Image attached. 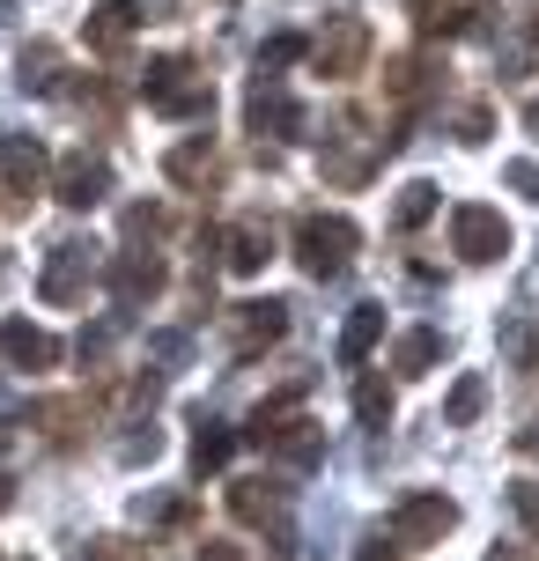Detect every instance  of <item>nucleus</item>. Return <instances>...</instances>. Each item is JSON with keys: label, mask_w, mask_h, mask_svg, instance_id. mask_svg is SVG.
Instances as JSON below:
<instances>
[{"label": "nucleus", "mask_w": 539, "mask_h": 561, "mask_svg": "<svg viewBox=\"0 0 539 561\" xmlns=\"http://www.w3.org/2000/svg\"><path fill=\"white\" fill-rule=\"evenodd\" d=\"M525 134H539V96H532V104H525Z\"/></svg>", "instance_id": "obj_29"}, {"label": "nucleus", "mask_w": 539, "mask_h": 561, "mask_svg": "<svg viewBox=\"0 0 539 561\" xmlns=\"http://www.w3.org/2000/svg\"><path fill=\"white\" fill-rule=\"evenodd\" d=\"M23 89H37V96H53V89H59V53H53V45H30V53H23Z\"/></svg>", "instance_id": "obj_22"}, {"label": "nucleus", "mask_w": 539, "mask_h": 561, "mask_svg": "<svg viewBox=\"0 0 539 561\" xmlns=\"http://www.w3.org/2000/svg\"><path fill=\"white\" fill-rule=\"evenodd\" d=\"M163 280H171V274H163V259H156V252H118L112 259V296L126 310L156 304V296H163Z\"/></svg>", "instance_id": "obj_7"}, {"label": "nucleus", "mask_w": 539, "mask_h": 561, "mask_svg": "<svg viewBox=\"0 0 539 561\" xmlns=\"http://www.w3.org/2000/svg\"><path fill=\"white\" fill-rule=\"evenodd\" d=\"M451 525H458L451 495H406V503L392 510V547H436Z\"/></svg>", "instance_id": "obj_5"}, {"label": "nucleus", "mask_w": 539, "mask_h": 561, "mask_svg": "<svg viewBox=\"0 0 539 561\" xmlns=\"http://www.w3.org/2000/svg\"><path fill=\"white\" fill-rule=\"evenodd\" d=\"M363 59H369V23H363V15H333V23L318 30L311 67L325 75V82H347V75H363Z\"/></svg>", "instance_id": "obj_4"}, {"label": "nucleus", "mask_w": 539, "mask_h": 561, "mask_svg": "<svg viewBox=\"0 0 539 561\" xmlns=\"http://www.w3.org/2000/svg\"><path fill=\"white\" fill-rule=\"evenodd\" d=\"M436 199H444V193H436L428 178H414V185H399V207H392V222H399V229H422L428 215H436Z\"/></svg>", "instance_id": "obj_19"}, {"label": "nucleus", "mask_w": 539, "mask_h": 561, "mask_svg": "<svg viewBox=\"0 0 539 561\" xmlns=\"http://www.w3.org/2000/svg\"><path fill=\"white\" fill-rule=\"evenodd\" d=\"M288 333V304H237V355H259Z\"/></svg>", "instance_id": "obj_12"}, {"label": "nucleus", "mask_w": 539, "mask_h": 561, "mask_svg": "<svg viewBox=\"0 0 539 561\" xmlns=\"http://www.w3.org/2000/svg\"><path fill=\"white\" fill-rule=\"evenodd\" d=\"M96 561H118V539H104V547H96Z\"/></svg>", "instance_id": "obj_30"}, {"label": "nucleus", "mask_w": 539, "mask_h": 561, "mask_svg": "<svg viewBox=\"0 0 539 561\" xmlns=\"http://www.w3.org/2000/svg\"><path fill=\"white\" fill-rule=\"evenodd\" d=\"M193 561H244V554H237V547H229V539H207V547H199Z\"/></svg>", "instance_id": "obj_27"}, {"label": "nucleus", "mask_w": 539, "mask_h": 561, "mask_svg": "<svg viewBox=\"0 0 539 561\" xmlns=\"http://www.w3.org/2000/svg\"><path fill=\"white\" fill-rule=\"evenodd\" d=\"M0 178H8V207H30V193L45 185V140L8 134V148H0Z\"/></svg>", "instance_id": "obj_8"}, {"label": "nucleus", "mask_w": 539, "mask_h": 561, "mask_svg": "<svg viewBox=\"0 0 539 561\" xmlns=\"http://www.w3.org/2000/svg\"><path fill=\"white\" fill-rule=\"evenodd\" d=\"M517 510H525V525H539V488H517Z\"/></svg>", "instance_id": "obj_28"}, {"label": "nucleus", "mask_w": 539, "mask_h": 561, "mask_svg": "<svg viewBox=\"0 0 539 561\" xmlns=\"http://www.w3.org/2000/svg\"><path fill=\"white\" fill-rule=\"evenodd\" d=\"M355 414H363L369 428H385V421H392V392H385L377 377H363V385H355Z\"/></svg>", "instance_id": "obj_23"}, {"label": "nucleus", "mask_w": 539, "mask_h": 561, "mask_svg": "<svg viewBox=\"0 0 539 561\" xmlns=\"http://www.w3.org/2000/svg\"><path fill=\"white\" fill-rule=\"evenodd\" d=\"M451 252L466 266H488V259L511 252V222H503V207H488V199H458L451 207Z\"/></svg>", "instance_id": "obj_3"}, {"label": "nucleus", "mask_w": 539, "mask_h": 561, "mask_svg": "<svg viewBox=\"0 0 539 561\" xmlns=\"http://www.w3.org/2000/svg\"><path fill=\"white\" fill-rule=\"evenodd\" d=\"M385 340V310L377 304H355V318L341 325V363L355 369V363H369V347Z\"/></svg>", "instance_id": "obj_15"}, {"label": "nucleus", "mask_w": 539, "mask_h": 561, "mask_svg": "<svg viewBox=\"0 0 539 561\" xmlns=\"http://www.w3.org/2000/svg\"><path fill=\"white\" fill-rule=\"evenodd\" d=\"M481 407H488V377H458L451 399H444V421L466 428V421H481Z\"/></svg>", "instance_id": "obj_20"}, {"label": "nucleus", "mask_w": 539, "mask_h": 561, "mask_svg": "<svg viewBox=\"0 0 539 561\" xmlns=\"http://www.w3.org/2000/svg\"><path fill=\"white\" fill-rule=\"evenodd\" d=\"M392 363H399V377H428V369L444 363V333H406Z\"/></svg>", "instance_id": "obj_18"}, {"label": "nucleus", "mask_w": 539, "mask_h": 561, "mask_svg": "<svg viewBox=\"0 0 539 561\" xmlns=\"http://www.w3.org/2000/svg\"><path fill=\"white\" fill-rule=\"evenodd\" d=\"M229 510H237L244 525H266V517L288 510V488L282 480H237V488H229Z\"/></svg>", "instance_id": "obj_14"}, {"label": "nucleus", "mask_w": 539, "mask_h": 561, "mask_svg": "<svg viewBox=\"0 0 539 561\" xmlns=\"http://www.w3.org/2000/svg\"><path fill=\"white\" fill-rule=\"evenodd\" d=\"M126 229H134V237H156V229H163V207H134Z\"/></svg>", "instance_id": "obj_25"}, {"label": "nucleus", "mask_w": 539, "mask_h": 561, "mask_svg": "<svg viewBox=\"0 0 539 561\" xmlns=\"http://www.w3.org/2000/svg\"><path fill=\"white\" fill-rule=\"evenodd\" d=\"M303 126H311V118H303V104H296V96H288L274 75H259V89H252V134H282V140H296Z\"/></svg>", "instance_id": "obj_9"}, {"label": "nucleus", "mask_w": 539, "mask_h": 561, "mask_svg": "<svg viewBox=\"0 0 539 561\" xmlns=\"http://www.w3.org/2000/svg\"><path fill=\"white\" fill-rule=\"evenodd\" d=\"M134 30H141V0H104L89 15V53H118Z\"/></svg>", "instance_id": "obj_13"}, {"label": "nucleus", "mask_w": 539, "mask_h": 561, "mask_svg": "<svg viewBox=\"0 0 539 561\" xmlns=\"http://www.w3.org/2000/svg\"><path fill=\"white\" fill-rule=\"evenodd\" d=\"M0 355H8L15 369H53V363H59V340L45 333V325H23V318H8V325H0Z\"/></svg>", "instance_id": "obj_11"}, {"label": "nucleus", "mask_w": 539, "mask_h": 561, "mask_svg": "<svg viewBox=\"0 0 539 561\" xmlns=\"http://www.w3.org/2000/svg\"><path fill=\"white\" fill-rule=\"evenodd\" d=\"M8 503H15V488H8V480H0V510H8Z\"/></svg>", "instance_id": "obj_31"}, {"label": "nucleus", "mask_w": 539, "mask_h": 561, "mask_svg": "<svg viewBox=\"0 0 539 561\" xmlns=\"http://www.w3.org/2000/svg\"><path fill=\"white\" fill-rule=\"evenodd\" d=\"M96 244H82V237H67V244H53V259H45V280H37V296L45 304H74L89 288V274H96Z\"/></svg>", "instance_id": "obj_6"}, {"label": "nucleus", "mask_w": 539, "mask_h": 561, "mask_svg": "<svg viewBox=\"0 0 539 561\" xmlns=\"http://www.w3.org/2000/svg\"><path fill=\"white\" fill-rule=\"evenodd\" d=\"M355 244H363V229L347 222V215H303V222H296V259H303L311 280L347 274V266H355Z\"/></svg>", "instance_id": "obj_1"}, {"label": "nucleus", "mask_w": 539, "mask_h": 561, "mask_svg": "<svg viewBox=\"0 0 539 561\" xmlns=\"http://www.w3.org/2000/svg\"><path fill=\"white\" fill-rule=\"evenodd\" d=\"M303 53H311V45H303V37H288V30H282V37H266V45H259V75H282L288 59H303Z\"/></svg>", "instance_id": "obj_24"}, {"label": "nucleus", "mask_w": 539, "mask_h": 561, "mask_svg": "<svg viewBox=\"0 0 539 561\" xmlns=\"http://www.w3.org/2000/svg\"><path fill=\"white\" fill-rule=\"evenodd\" d=\"M104 193H112V163L104 156H67L59 163V199L67 207H96Z\"/></svg>", "instance_id": "obj_10"}, {"label": "nucleus", "mask_w": 539, "mask_h": 561, "mask_svg": "<svg viewBox=\"0 0 539 561\" xmlns=\"http://www.w3.org/2000/svg\"><path fill=\"white\" fill-rule=\"evenodd\" d=\"M229 450H237V436L207 421V428L193 436V473H222V466H229Z\"/></svg>", "instance_id": "obj_21"}, {"label": "nucleus", "mask_w": 539, "mask_h": 561, "mask_svg": "<svg viewBox=\"0 0 539 561\" xmlns=\"http://www.w3.org/2000/svg\"><path fill=\"white\" fill-rule=\"evenodd\" d=\"M266 259H274V229H259V222L229 229V274H259Z\"/></svg>", "instance_id": "obj_16"}, {"label": "nucleus", "mask_w": 539, "mask_h": 561, "mask_svg": "<svg viewBox=\"0 0 539 561\" xmlns=\"http://www.w3.org/2000/svg\"><path fill=\"white\" fill-rule=\"evenodd\" d=\"M511 185H517L525 199H539V163H511Z\"/></svg>", "instance_id": "obj_26"}, {"label": "nucleus", "mask_w": 539, "mask_h": 561, "mask_svg": "<svg viewBox=\"0 0 539 561\" xmlns=\"http://www.w3.org/2000/svg\"><path fill=\"white\" fill-rule=\"evenodd\" d=\"M141 96H148V112H163V118H207V112H215V89H207V75H193V59H177V53L148 67Z\"/></svg>", "instance_id": "obj_2"}, {"label": "nucleus", "mask_w": 539, "mask_h": 561, "mask_svg": "<svg viewBox=\"0 0 539 561\" xmlns=\"http://www.w3.org/2000/svg\"><path fill=\"white\" fill-rule=\"evenodd\" d=\"M163 170H171L177 185H207V178H215V148H207V134L185 140V148H171V156H163Z\"/></svg>", "instance_id": "obj_17"}]
</instances>
